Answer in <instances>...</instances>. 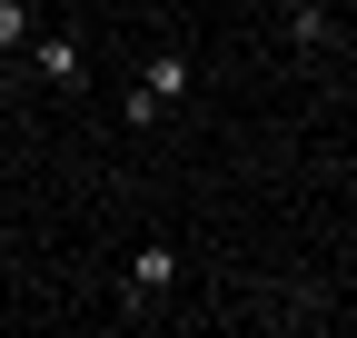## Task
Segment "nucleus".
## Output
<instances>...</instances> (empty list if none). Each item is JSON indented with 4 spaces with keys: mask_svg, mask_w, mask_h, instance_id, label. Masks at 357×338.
I'll list each match as a JSON object with an SVG mask.
<instances>
[{
    "mask_svg": "<svg viewBox=\"0 0 357 338\" xmlns=\"http://www.w3.org/2000/svg\"><path fill=\"white\" fill-rule=\"evenodd\" d=\"M20 80H40V90H79V80H89V50H79V30H40L30 50H20Z\"/></svg>",
    "mask_w": 357,
    "mask_h": 338,
    "instance_id": "1",
    "label": "nucleus"
},
{
    "mask_svg": "<svg viewBox=\"0 0 357 338\" xmlns=\"http://www.w3.org/2000/svg\"><path fill=\"white\" fill-rule=\"evenodd\" d=\"M169 288H178V249H169V239H149L139 259H129V279H119V309H129V318H149Z\"/></svg>",
    "mask_w": 357,
    "mask_h": 338,
    "instance_id": "2",
    "label": "nucleus"
},
{
    "mask_svg": "<svg viewBox=\"0 0 357 338\" xmlns=\"http://www.w3.org/2000/svg\"><path fill=\"white\" fill-rule=\"evenodd\" d=\"M139 90H149L159 110H178V100L199 90V60H189V50H149V60H139Z\"/></svg>",
    "mask_w": 357,
    "mask_h": 338,
    "instance_id": "3",
    "label": "nucleus"
},
{
    "mask_svg": "<svg viewBox=\"0 0 357 338\" xmlns=\"http://www.w3.org/2000/svg\"><path fill=\"white\" fill-rule=\"evenodd\" d=\"M288 50H337V10L328 0H288Z\"/></svg>",
    "mask_w": 357,
    "mask_h": 338,
    "instance_id": "4",
    "label": "nucleus"
},
{
    "mask_svg": "<svg viewBox=\"0 0 357 338\" xmlns=\"http://www.w3.org/2000/svg\"><path fill=\"white\" fill-rule=\"evenodd\" d=\"M30 40H40V0H0V70H20Z\"/></svg>",
    "mask_w": 357,
    "mask_h": 338,
    "instance_id": "5",
    "label": "nucleus"
},
{
    "mask_svg": "<svg viewBox=\"0 0 357 338\" xmlns=\"http://www.w3.org/2000/svg\"><path fill=\"white\" fill-rule=\"evenodd\" d=\"M159 119H169V110H159V100L139 90V80H129V90H119V130H139V140H149V130H159Z\"/></svg>",
    "mask_w": 357,
    "mask_h": 338,
    "instance_id": "6",
    "label": "nucleus"
},
{
    "mask_svg": "<svg viewBox=\"0 0 357 338\" xmlns=\"http://www.w3.org/2000/svg\"><path fill=\"white\" fill-rule=\"evenodd\" d=\"M347 80H357V40H347Z\"/></svg>",
    "mask_w": 357,
    "mask_h": 338,
    "instance_id": "7",
    "label": "nucleus"
},
{
    "mask_svg": "<svg viewBox=\"0 0 357 338\" xmlns=\"http://www.w3.org/2000/svg\"><path fill=\"white\" fill-rule=\"evenodd\" d=\"M347 30H357V0H347Z\"/></svg>",
    "mask_w": 357,
    "mask_h": 338,
    "instance_id": "8",
    "label": "nucleus"
}]
</instances>
